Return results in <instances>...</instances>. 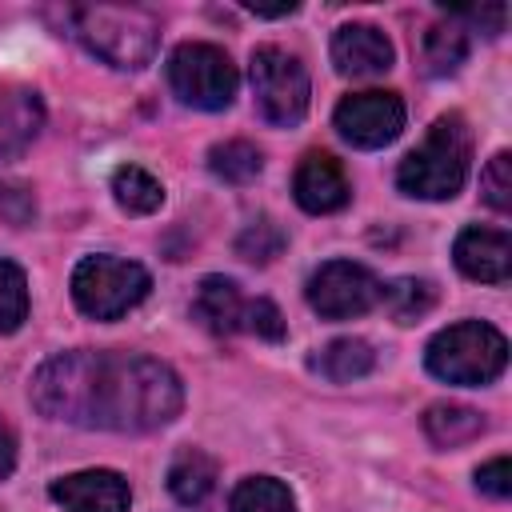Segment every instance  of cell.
I'll return each instance as SVG.
<instances>
[{
  "label": "cell",
  "mask_w": 512,
  "mask_h": 512,
  "mask_svg": "<svg viewBox=\"0 0 512 512\" xmlns=\"http://www.w3.org/2000/svg\"><path fill=\"white\" fill-rule=\"evenodd\" d=\"M244 296L236 288V280L228 276H204L192 300V316L212 332V336H232L244 332Z\"/></svg>",
  "instance_id": "9a60e30c"
},
{
  "label": "cell",
  "mask_w": 512,
  "mask_h": 512,
  "mask_svg": "<svg viewBox=\"0 0 512 512\" xmlns=\"http://www.w3.org/2000/svg\"><path fill=\"white\" fill-rule=\"evenodd\" d=\"M420 60H424V72H428V76H452V72L468 60V32H464L456 20L432 24V28L424 32Z\"/></svg>",
  "instance_id": "d6986e66"
},
{
  "label": "cell",
  "mask_w": 512,
  "mask_h": 512,
  "mask_svg": "<svg viewBox=\"0 0 512 512\" xmlns=\"http://www.w3.org/2000/svg\"><path fill=\"white\" fill-rule=\"evenodd\" d=\"M332 124L352 148H384L404 128V100L396 92H380V88L352 92L336 104Z\"/></svg>",
  "instance_id": "9c48e42d"
},
{
  "label": "cell",
  "mask_w": 512,
  "mask_h": 512,
  "mask_svg": "<svg viewBox=\"0 0 512 512\" xmlns=\"http://www.w3.org/2000/svg\"><path fill=\"white\" fill-rule=\"evenodd\" d=\"M456 16H468L472 24H480L484 36H500V32H504V16H508V8H504V4H488V8H468V12H456Z\"/></svg>",
  "instance_id": "f1b7e54d"
},
{
  "label": "cell",
  "mask_w": 512,
  "mask_h": 512,
  "mask_svg": "<svg viewBox=\"0 0 512 512\" xmlns=\"http://www.w3.org/2000/svg\"><path fill=\"white\" fill-rule=\"evenodd\" d=\"M12 468H16V436H12V428L0 420V480H8Z\"/></svg>",
  "instance_id": "f546056e"
},
{
  "label": "cell",
  "mask_w": 512,
  "mask_h": 512,
  "mask_svg": "<svg viewBox=\"0 0 512 512\" xmlns=\"http://www.w3.org/2000/svg\"><path fill=\"white\" fill-rule=\"evenodd\" d=\"M248 12H256V16H288V12H296V4L288 0V4H280V8H268V4H244Z\"/></svg>",
  "instance_id": "4dcf8cb0"
},
{
  "label": "cell",
  "mask_w": 512,
  "mask_h": 512,
  "mask_svg": "<svg viewBox=\"0 0 512 512\" xmlns=\"http://www.w3.org/2000/svg\"><path fill=\"white\" fill-rule=\"evenodd\" d=\"M232 512H296V500L276 476H248L232 492Z\"/></svg>",
  "instance_id": "603a6c76"
},
{
  "label": "cell",
  "mask_w": 512,
  "mask_h": 512,
  "mask_svg": "<svg viewBox=\"0 0 512 512\" xmlns=\"http://www.w3.org/2000/svg\"><path fill=\"white\" fill-rule=\"evenodd\" d=\"M484 416L468 404H432L424 412V436L436 444V448H460V444H472L484 436Z\"/></svg>",
  "instance_id": "ac0fdd59"
},
{
  "label": "cell",
  "mask_w": 512,
  "mask_h": 512,
  "mask_svg": "<svg viewBox=\"0 0 512 512\" xmlns=\"http://www.w3.org/2000/svg\"><path fill=\"white\" fill-rule=\"evenodd\" d=\"M292 192H296V204H300L304 212H312V216L340 212V208L352 200V184H348L340 160L328 156V152H308V156L296 164Z\"/></svg>",
  "instance_id": "8fae6325"
},
{
  "label": "cell",
  "mask_w": 512,
  "mask_h": 512,
  "mask_svg": "<svg viewBox=\"0 0 512 512\" xmlns=\"http://www.w3.org/2000/svg\"><path fill=\"white\" fill-rule=\"evenodd\" d=\"M284 244H288L284 228H280L276 220H268V216L252 220V224L236 236V252H240L248 264H272V260L284 252Z\"/></svg>",
  "instance_id": "cb8c5ba5"
},
{
  "label": "cell",
  "mask_w": 512,
  "mask_h": 512,
  "mask_svg": "<svg viewBox=\"0 0 512 512\" xmlns=\"http://www.w3.org/2000/svg\"><path fill=\"white\" fill-rule=\"evenodd\" d=\"M380 304L392 312V320L412 324L436 304V284L432 280H416V276H400L392 284H380Z\"/></svg>",
  "instance_id": "7402d4cb"
},
{
  "label": "cell",
  "mask_w": 512,
  "mask_h": 512,
  "mask_svg": "<svg viewBox=\"0 0 512 512\" xmlns=\"http://www.w3.org/2000/svg\"><path fill=\"white\" fill-rule=\"evenodd\" d=\"M208 168L224 184H248V180L260 176L264 156H260V148L252 140H224V144L208 148Z\"/></svg>",
  "instance_id": "44dd1931"
},
{
  "label": "cell",
  "mask_w": 512,
  "mask_h": 512,
  "mask_svg": "<svg viewBox=\"0 0 512 512\" xmlns=\"http://www.w3.org/2000/svg\"><path fill=\"white\" fill-rule=\"evenodd\" d=\"M44 128V100L32 88L0 92V160L20 156Z\"/></svg>",
  "instance_id": "5bb4252c"
},
{
  "label": "cell",
  "mask_w": 512,
  "mask_h": 512,
  "mask_svg": "<svg viewBox=\"0 0 512 512\" xmlns=\"http://www.w3.org/2000/svg\"><path fill=\"white\" fill-rule=\"evenodd\" d=\"M476 488L492 500H508L512 496V460L508 456H496L488 464L476 468Z\"/></svg>",
  "instance_id": "83f0119b"
},
{
  "label": "cell",
  "mask_w": 512,
  "mask_h": 512,
  "mask_svg": "<svg viewBox=\"0 0 512 512\" xmlns=\"http://www.w3.org/2000/svg\"><path fill=\"white\" fill-rule=\"evenodd\" d=\"M452 260L468 280L504 284L512 276V236L504 228H464L452 244Z\"/></svg>",
  "instance_id": "7c38bea8"
},
{
  "label": "cell",
  "mask_w": 512,
  "mask_h": 512,
  "mask_svg": "<svg viewBox=\"0 0 512 512\" xmlns=\"http://www.w3.org/2000/svg\"><path fill=\"white\" fill-rule=\"evenodd\" d=\"M468 160H472V132L460 112H448L400 160L396 184L404 196L416 200H452L468 180Z\"/></svg>",
  "instance_id": "7a4b0ae2"
},
{
  "label": "cell",
  "mask_w": 512,
  "mask_h": 512,
  "mask_svg": "<svg viewBox=\"0 0 512 512\" xmlns=\"http://www.w3.org/2000/svg\"><path fill=\"white\" fill-rule=\"evenodd\" d=\"M424 364L444 384L480 388V384H492L508 368V340L500 328L484 320H460V324L440 328L428 340Z\"/></svg>",
  "instance_id": "277c9868"
},
{
  "label": "cell",
  "mask_w": 512,
  "mask_h": 512,
  "mask_svg": "<svg viewBox=\"0 0 512 512\" xmlns=\"http://www.w3.org/2000/svg\"><path fill=\"white\" fill-rule=\"evenodd\" d=\"M244 332H256L260 340L280 344L288 336V324H284V316L272 300H248L244 304Z\"/></svg>",
  "instance_id": "4316f807"
},
{
  "label": "cell",
  "mask_w": 512,
  "mask_h": 512,
  "mask_svg": "<svg viewBox=\"0 0 512 512\" xmlns=\"http://www.w3.org/2000/svg\"><path fill=\"white\" fill-rule=\"evenodd\" d=\"M168 84L188 108L220 112L232 104L240 76H236V64L224 48L204 44V40H188V44H176L168 56Z\"/></svg>",
  "instance_id": "52a82bcc"
},
{
  "label": "cell",
  "mask_w": 512,
  "mask_h": 512,
  "mask_svg": "<svg viewBox=\"0 0 512 512\" xmlns=\"http://www.w3.org/2000/svg\"><path fill=\"white\" fill-rule=\"evenodd\" d=\"M152 288V276L136 260L120 256H84L72 272V300L92 320H120L132 312Z\"/></svg>",
  "instance_id": "5b68a950"
},
{
  "label": "cell",
  "mask_w": 512,
  "mask_h": 512,
  "mask_svg": "<svg viewBox=\"0 0 512 512\" xmlns=\"http://www.w3.org/2000/svg\"><path fill=\"white\" fill-rule=\"evenodd\" d=\"M28 320V280L24 272L0 256V332H16Z\"/></svg>",
  "instance_id": "d4e9b609"
},
{
  "label": "cell",
  "mask_w": 512,
  "mask_h": 512,
  "mask_svg": "<svg viewBox=\"0 0 512 512\" xmlns=\"http://www.w3.org/2000/svg\"><path fill=\"white\" fill-rule=\"evenodd\" d=\"M392 60V40L376 24H344L332 32V64L340 76H380Z\"/></svg>",
  "instance_id": "4fadbf2b"
},
{
  "label": "cell",
  "mask_w": 512,
  "mask_h": 512,
  "mask_svg": "<svg viewBox=\"0 0 512 512\" xmlns=\"http://www.w3.org/2000/svg\"><path fill=\"white\" fill-rule=\"evenodd\" d=\"M28 396L48 420L100 432H156L184 408V384L164 360L92 348L48 356Z\"/></svg>",
  "instance_id": "6da1fadb"
},
{
  "label": "cell",
  "mask_w": 512,
  "mask_h": 512,
  "mask_svg": "<svg viewBox=\"0 0 512 512\" xmlns=\"http://www.w3.org/2000/svg\"><path fill=\"white\" fill-rule=\"evenodd\" d=\"M72 36L104 64L120 72H136L152 64L160 48V20L144 8H112V4H92V8H72L68 12Z\"/></svg>",
  "instance_id": "3957f363"
},
{
  "label": "cell",
  "mask_w": 512,
  "mask_h": 512,
  "mask_svg": "<svg viewBox=\"0 0 512 512\" xmlns=\"http://www.w3.org/2000/svg\"><path fill=\"white\" fill-rule=\"evenodd\" d=\"M112 196L128 216H152L164 204V184L152 172H144L136 164H124V168L112 172Z\"/></svg>",
  "instance_id": "ffe728a7"
},
{
  "label": "cell",
  "mask_w": 512,
  "mask_h": 512,
  "mask_svg": "<svg viewBox=\"0 0 512 512\" xmlns=\"http://www.w3.org/2000/svg\"><path fill=\"white\" fill-rule=\"evenodd\" d=\"M216 476H220V468H216V460H212L208 452L184 448V452H176L172 464H168V492H172L176 504L196 508V504H204V500L212 496Z\"/></svg>",
  "instance_id": "2e32d148"
},
{
  "label": "cell",
  "mask_w": 512,
  "mask_h": 512,
  "mask_svg": "<svg viewBox=\"0 0 512 512\" xmlns=\"http://www.w3.org/2000/svg\"><path fill=\"white\" fill-rule=\"evenodd\" d=\"M480 196L496 212H512V156L496 152L480 172Z\"/></svg>",
  "instance_id": "484cf974"
},
{
  "label": "cell",
  "mask_w": 512,
  "mask_h": 512,
  "mask_svg": "<svg viewBox=\"0 0 512 512\" xmlns=\"http://www.w3.org/2000/svg\"><path fill=\"white\" fill-rule=\"evenodd\" d=\"M48 496L64 512H128L132 504L128 480L112 468H88V472L60 476L48 484Z\"/></svg>",
  "instance_id": "30bf717a"
},
{
  "label": "cell",
  "mask_w": 512,
  "mask_h": 512,
  "mask_svg": "<svg viewBox=\"0 0 512 512\" xmlns=\"http://www.w3.org/2000/svg\"><path fill=\"white\" fill-rule=\"evenodd\" d=\"M308 304L324 320H352L380 304V280L356 260H328L308 280Z\"/></svg>",
  "instance_id": "ba28073f"
},
{
  "label": "cell",
  "mask_w": 512,
  "mask_h": 512,
  "mask_svg": "<svg viewBox=\"0 0 512 512\" xmlns=\"http://www.w3.org/2000/svg\"><path fill=\"white\" fill-rule=\"evenodd\" d=\"M376 368V352L368 340L360 336H340V340H328L316 356H312V372H320L324 380L332 384H348V380H360Z\"/></svg>",
  "instance_id": "e0dca14e"
},
{
  "label": "cell",
  "mask_w": 512,
  "mask_h": 512,
  "mask_svg": "<svg viewBox=\"0 0 512 512\" xmlns=\"http://www.w3.org/2000/svg\"><path fill=\"white\" fill-rule=\"evenodd\" d=\"M252 96H256V112L276 124V128H292L304 120L308 112V96H312V84H308V68L300 64V56H292L288 48L280 44H260L252 52Z\"/></svg>",
  "instance_id": "8992f818"
}]
</instances>
